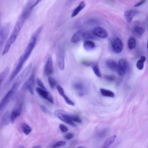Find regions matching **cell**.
<instances>
[{
    "label": "cell",
    "instance_id": "1",
    "mask_svg": "<svg viewBox=\"0 0 148 148\" xmlns=\"http://www.w3.org/2000/svg\"><path fill=\"white\" fill-rule=\"evenodd\" d=\"M20 84L15 82L11 88L4 96L0 101V115H1L3 110L6 107L12 96L17 90Z\"/></svg>",
    "mask_w": 148,
    "mask_h": 148
},
{
    "label": "cell",
    "instance_id": "2",
    "mask_svg": "<svg viewBox=\"0 0 148 148\" xmlns=\"http://www.w3.org/2000/svg\"><path fill=\"white\" fill-rule=\"evenodd\" d=\"M26 18L25 17L21 14L19 17L10 37L8 40V41L11 44H12L16 40Z\"/></svg>",
    "mask_w": 148,
    "mask_h": 148
},
{
    "label": "cell",
    "instance_id": "3",
    "mask_svg": "<svg viewBox=\"0 0 148 148\" xmlns=\"http://www.w3.org/2000/svg\"><path fill=\"white\" fill-rule=\"evenodd\" d=\"M54 114L56 117L67 124L74 127H76V125L71 120L70 115L67 114L63 110H56L54 112Z\"/></svg>",
    "mask_w": 148,
    "mask_h": 148
},
{
    "label": "cell",
    "instance_id": "4",
    "mask_svg": "<svg viewBox=\"0 0 148 148\" xmlns=\"http://www.w3.org/2000/svg\"><path fill=\"white\" fill-rule=\"evenodd\" d=\"M37 35L33 36L27 46L24 54L21 57L25 62L28 59L36 45Z\"/></svg>",
    "mask_w": 148,
    "mask_h": 148
},
{
    "label": "cell",
    "instance_id": "5",
    "mask_svg": "<svg viewBox=\"0 0 148 148\" xmlns=\"http://www.w3.org/2000/svg\"><path fill=\"white\" fill-rule=\"evenodd\" d=\"M65 51L63 46H59L57 56V62L58 66L60 70H63L65 67Z\"/></svg>",
    "mask_w": 148,
    "mask_h": 148
},
{
    "label": "cell",
    "instance_id": "6",
    "mask_svg": "<svg viewBox=\"0 0 148 148\" xmlns=\"http://www.w3.org/2000/svg\"><path fill=\"white\" fill-rule=\"evenodd\" d=\"M129 65L127 61L124 59H120L118 63L116 72L120 75H123L128 69Z\"/></svg>",
    "mask_w": 148,
    "mask_h": 148
},
{
    "label": "cell",
    "instance_id": "7",
    "mask_svg": "<svg viewBox=\"0 0 148 148\" xmlns=\"http://www.w3.org/2000/svg\"><path fill=\"white\" fill-rule=\"evenodd\" d=\"M24 63L25 62L21 58H20L17 65L14 70L13 71L10 76L8 80V82L6 84L7 85H9L11 82L14 78L19 73Z\"/></svg>",
    "mask_w": 148,
    "mask_h": 148
},
{
    "label": "cell",
    "instance_id": "8",
    "mask_svg": "<svg viewBox=\"0 0 148 148\" xmlns=\"http://www.w3.org/2000/svg\"><path fill=\"white\" fill-rule=\"evenodd\" d=\"M35 75L34 72H33L31 76L22 87L23 89L28 90L31 94L34 93L33 86L34 82Z\"/></svg>",
    "mask_w": 148,
    "mask_h": 148
},
{
    "label": "cell",
    "instance_id": "9",
    "mask_svg": "<svg viewBox=\"0 0 148 148\" xmlns=\"http://www.w3.org/2000/svg\"><path fill=\"white\" fill-rule=\"evenodd\" d=\"M112 46L113 51L116 53H120L123 49V42L122 41L118 38H115L112 41Z\"/></svg>",
    "mask_w": 148,
    "mask_h": 148
},
{
    "label": "cell",
    "instance_id": "10",
    "mask_svg": "<svg viewBox=\"0 0 148 148\" xmlns=\"http://www.w3.org/2000/svg\"><path fill=\"white\" fill-rule=\"evenodd\" d=\"M36 90L38 95L42 98L47 100L51 103H53V98L49 92L39 87L36 88Z\"/></svg>",
    "mask_w": 148,
    "mask_h": 148
},
{
    "label": "cell",
    "instance_id": "11",
    "mask_svg": "<svg viewBox=\"0 0 148 148\" xmlns=\"http://www.w3.org/2000/svg\"><path fill=\"white\" fill-rule=\"evenodd\" d=\"M22 109V104L21 103L13 110L10 114V120L12 123H13L16 119L21 115Z\"/></svg>",
    "mask_w": 148,
    "mask_h": 148
},
{
    "label": "cell",
    "instance_id": "12",
    "mask_svg": "<svg viewBox=\"0 0 148 148\" xmlns=\"http://www.w3.org/2000/svg\"><path fill=\"white\" fill-rule=\"evenodd\" d=\"M92 32L96 36L101 38H106L108 35L107 31L104 29L100 27L95 28Z\"/></svg>",
    "mask_w": 148,
    "mask_h": 148
},
{
    "label": "cell",
    "instance_id": "13",
    "mask_svg": "<svg viewBox=\"0 0 148 148\" xmlns=\"http://www.w3.org/2000/svg\"><path fill=\"white\" fill-rule=\"evenodd\" d=\"M57 90L59 94L63 98L65 102L68 105L74 106L75 103L65 95L63 88L60 85H58L56 87Z\"/></svg>",
    "mask_w": 148,
    "mask_h": 148
},
{
    "label": "cell",
    "instance_id": "14",
    "mask_svg": "<svg viewBox=\"0 0 148 148\" xmlns=\"http://www.w3.org/2000/svg\"><path fill=\"white\" fill-rule=\"evenodd\" d=\"M44 71L45 74L48 76L51 75L53 72L52 61L51 57H48L46 61Z\"/></svg>",
    "mask_w": 148,
    "mask_h": 148
},
{
    "label": "cell",
    "instance_id": "15",
    "mask_svg": "<svg viewBox=\"0 0 148 148\" xmlns=\"http://www.w3.org/2000/svg\"><path fill=\"white\" fill-rule=\"evenodd\" d=\"M10 113L7 111L3 115L0 122V127H2L8 125L11 121Z\"/></svg>",
    "mask_w": 148,
    "mask_h": 148
},
{
    "label": "cell",
    "instance_id": "16",
    "mask_svg": "<svg viewBox=\"0 0 148 148\" xmlns=\"http://www.w3.org/2000/svg\"><path fill=\"white\" fill-rule=\"evenodd\" d=\"M138 11L135 10H129L125 11L124 16L126 21L129 22H131L133 17L138 13Z\"/></svg>",
    "mask_w": 148,
    "mask_h": 148
},
{
    "label": "cell",
    "instance_id": "17",
    "mask_svg": "<svg viewBox=\"0 0 148 148\" xmlns=\"http://www.w3.org/2000/svg\"><path fill=\"white\" fill-rule=\"evenodd\" d=\"M84 31L83 30H79L76 32L72 37L71 42L75 43L83 39Z\"/></svg>",
    "mask_w": 148,
    "mask_h": 148
},
{
    "label": "cell",
    "instance_id": "18",
    "mask_svg": "<svg viewBox=\"0 0 148 148\" xmlns=\"http://www.w3.org/2000/svg\"><path fill=\"white\" fill-rule=\"evenodd\" d=\"M83 47L87 51H90L94 49L96 47L95 43L90 40H86L83 44Z\"/></svg>",
    "mask_w": 148,
    "mask_h": 148
},
{
    "label": "cell",
    "instance_id": "19",
    "mask_svg": "<svg viewBox=\"0 0 148 148\" xmlns=\"http://www.w3.org/2000/svg\"><path fill=\"white\" fill-rule=\"evenodd\" d=\"M86 6V3L84 1L80 2L78 6L73 10L71 15L72 18L76 16Z\"/></svg>",
    "mask_w": 148,
    "mask_h": 148
},
{
    "label": "cell",
    "instance_id": "20",
    "mask_svg": "<svg viewBox=\"0 0 148 148\" xmlns=\"http://www.w3.org/2000/svg\"><path fill=\"white\" fill-rule=\"evenodd\" d=\"M32 66V64H29L21 74L18 78L23 81L29 74L31 69Z\"/></svg>",
    "mask_w": 148,
    "mask_h": 148
},
{
    "label": "cell",
    "instance_id": "21",
    "mask_svg": "<svg viewBox=\"0 0 148 148\" xmlns=\"http://www.w3.org/2000/svg\"><path fill=\"white\" fill-rule=\"evenodd\" d=\"M106 64L109 69L112 71H116L118 63L112 59L108 60L106 61Z\"/></svg>",
    "mask_w": 148,
    "mask_h": 148
},
{
    "label": "cell",
    "instance_id": "22",
    "mask_svg": "<svg viewBox=\"0 0 148 148\" xmlns=\"http://www.w3.org/2000/svg\"><path fill=\"white\" fill-rule=\"evenodd\" d=\"M116 138L115 135H112L107 138L104 142L101 148H108L115 141Z\"/></svg>",
    "mask_w": 148,
    "mask_h": 148
},
{
    "label": "cell",
    "instance_id": "23",
    "mask_svg": "<svg viewBox=\"0 0 148 148\" xmlns=\"http://www.w3.org/2000/svg\"><path fill=\"white\" fill-rule=\"evenodd\" d=\"M97 39V36L91 31H84L83 39L87 40H95Z\"/></svg>",
    "mask_w": 148,
    "mask_h": 148
},
{
    "label": "cell",
    "instance_id": "24",
    "mask_svg": "<svg viewBox=\"0 0 148 148\" xmlns=\"http://www.w3.org/2000/svg\"><path fill=\"white\" fill-rule=\"evenodd\" d=\"M144 29L139 26H136L133 29V32L136 36H141L145 32Z\"/></svg>",
    "mask_w": 148,
    "mask_h": 148
},
{
    "label": "cell",
    "instance_id": "25",
    "mask_svg": "<svg viewBox=\"0 0 148 148\" xmlns=\"http://www.w3.org/2000/svg\"><path fill=\"white\" fill-rule=\"evenodd\" d=\"M100 92L103 96L110 97H113L114 96V93L112 91L104 88H101Z\"/></svg>",
    "mask_w": 148,
    "mask_h": 148
},
{
    "label": "cell",
    "instance_id": "26",
    "mask_svg": "<svg viewBox=\"0 0 148 148\" xmlns=\"http://www.w3.org/2000/svg\"><path fill=\"white\" fill-rule=\"evenodd\" d=\"M146 60V57L144 56H142L136 64V66L139 70L143 69L144 66V63Z\"/></svg>",
    "mask_w": 148,
    "mask_h": 148
},
{
    "label": "cell",
    "instance_id": "27",
    "mask_svg": "<svg viewBox=\"0 0 148 148\" xmlns=\"http://www.w3.org/2000/svg\"><path fill=\"white\" fill-rule=\"evenodd\" d=\"M9 71V69L7 67L0 73V86Z\"/></svg>",
    "mask_w": 148,
    "mask_h": 148
},
{
    "label": "cell",
    "instance_id": "28",
    "mask_svg": "<svg viewBox=\"0 0 148 148\" xmlns=\"http://www.w3.org/2000/svg\"><path fill=\"white\" fill-rule=\"evenodd\" d=\"M136 44V40L133 37L130 38L128 42V46L130 49H133L135 47Z\"/></svg>",
    "mask_w": 148,
    "mask_h": 148
},
{
    "label": "cell",
    "instance_id": "29",
    "mask_svg": "<svg viewBox=\"0 0 148 148\" xmlns=\"http://www.w3.org/2000/svg\"><path fill=\"white\" fill-rule=\"evenodd\" d=\"M22 127L23 131L26 135L29 134L32 130V128L26 123H23Z\"/></svg>",
    "mask_w": 148,
    "mask_h": 148
},
{
    "label": "cell",
    "instance_id": "30",
    "mask_svg": "<svg viewBox=\"0 0 148 148\" xmlns=\"http://www.w3.org/2000/svg\"><path fill=\"white\" fill-rule=\"evenodd\" d=\"M48 81L50 88L51 89H53L56 85V80L53 77H49L48 78Z\"/></svg>",
    "mask_w": 148,
    "mask_h": 148
},
{
    "label": "cell",
    "instance_id": "31",
    "mask_svg": "<svg viewBox=\"0 0 148 148\" xmlns=\"http://www.w3.org/2000/svg\"><path fill=\"white\" fill-rule=\"evenodd\" d=\"M93 70L95 74L98 77L101 76V73L98 65L97 64H94L92 66Z\"/></svg>",
    "mask_w": 148,
    "mask_h": 148
},
{
    "label": "cell",
    "instance_id": "32",
    "mask_svg": "<svg viewBox=\"0 0 148 148\" xmlns=\"http://www.w3.org/2000/svg\"><path fill=\"white\" fill-rule=\"evenodd\" d=\"M74 88L78 91H81L84 88V86L81 83L77 82L75 83L73 85Z\"/></svg>",
    "mask_w": 148,
    "mask_h": 148
},
{
    "label": "cell",
    "instance_id": "33",
    "mask_svg": "<svg viewBox=\"0 0 148 148\" xmlns=\"http://www.w3.org/2000/svg\"><path fill=\"white\" fill-rule=\"evenodd\" d=\"M70 118L73 122H75L79 123L82 122L80 118L77 116L70 115Z\"/></svg>",
    "mask_w": 148,
    "mask_h": 148
},
{
    "label": "cell",
    "instance_id": "34",
    "mask_svg": "<svg viewBox=\"0 0 148 148\" xmlns=\"http://www.w3.org/2000/svg\"><path fill=\"white\" fill-rule=\"evenodd\" d=\"M66 144V142L64 141H60L56 143L52 146V148H56L59 147L64 145Z\"/></svg>",
    "mask_w": 148,
    "mask_h": 148
},
{
    "label": "cell",
    "instance_id": "35",
    "mask_svg": "<svg viewBox=\"0 0 148 148\" xmlns=\"http://www.w3.org/2000/svg\"><path fill=\"white\" fill-rule=\"evenodd\" d=\"M108 132L107 128L103 129L98 132L97 136L99 138H102L105 136Z\"/></svg>",
    "mask_w": 148,
    "mask_h": 148
},
{
    "label": "cell",
    "instance_id": "36",
    "mask_svg": "<svg viewBox=\"0 0 148 148\" xmlns=\"http://www.w3.org/2000/svg\"><path fill=\"white\" fill-rule=\"evenodd\" d=\"M36 82L38 86L40 87V88L44 90H47V89L41 80L38 78H37L36 79Z\"/></svg>",
    "mask_w": 148,
    "mask_h": 148
},
{
    "label": "cell",
    "instance_id": "37",
    "mask_svg": "<svg viewBox=\"0 0 148 148\" xmlns=\"http://www.w3.org/2000/svg\"><path fill=\"white\" fill-rule=\"evenodd\" d=\"M59 127L60 130L63 132H66L68 131V128L64 125L60 124L59 125Z\"/></svg>",
    "mask_w": 148,
    "mask_h": 148
},
{
    "label": "cell",
    "instance_id": "38",
    "mask_svg": "<svg viewBox=\"0 0 148 148\" xmlns=\"http://www.w3.org/2000/svg\"><path fill=\"white\" fill-rule=\"evenodd\" d=\"M73 136V134L71 133H69L66 134L64 136L65 138L67 140H69L71 139Z\"/></svg>",
    "mask_w": 148,
    "mask_h": 148
},
{
    "label": "cell",
    "instance_id": "39",
    "mask_svg": "<svg viewBox=\"0 0 148 148\" xmlns=\"http://www.w3.org/2000/svg\"><path fill=\"white\" fill-rule=\"evenodd\" d=\"M105 78L108 80L110 81H112L114 80L115 77L112 75H106L105 76Z\"/></svg>",
    "mask_w": 148,
    "mask_h": 148
},
{
    "label": "cell",
    "instance_id": "40",
    "mask_svg": "<svg viewBox=\"0 0 148 148\" xmlns=\"http://www.w3.org/2000/svg\"><path fill=\"white\" fill-rule=\"evenodd\" d=\"M145 1H146L145 0H143L141 1L140 2L135 4L134 5V6L135 7H137L139 6L144 3H145Z\"/></svg>",
    "mask_w": 148,
    "mask_h": 148
},
{
    "label": "cell",
    "instance_id": "41",
    "mask_svg": "<svg viewBox=\"0 0 148 148\" xmlns=\"http://www.w3.org/2000/svg\"><path fill=\"white\" fill-rule=\"evenodd\" d=\"M82 63L84 65L86 66H90L92 64V62L86 61H83Z\"/></svg>",
    "mask_w": 148,
    "mask_h": 148
},
{
    "label": "cell",
    "instance_id": "42",
    "mask_svg": "<svg viewBox=\"0 0 148 148\" xmlns=\"http://www.w3.org/2000/svg\"><path fill=\"white\" fill-rule=\"evenodd\" d=\"M40 108L42 111L45 113H46L48 112V110H47V108L44 106L41 105L40 106Z\"/></svg>",
    "mask_w": 148,
    "mask_h": 148
},
{
    "label": "cell",
    "instance_id": "43",
    "mask_svg": "<svg viewBox=\"0 0 148 148\" xmlns=\"http://www.w3.org/2000/svg\"><path fill=\"white\" fill-rule=\"evenodd\" d=\"M2 32H0V46L1 44L4 39L3 35Z\"/></svg>",
    "mask_w": 148,
    "mask_h": 148
},
{
    "label": "cell",
    "instance_id": "44",
    "mask_svg": "<svg viewBox=\"0 0 148 148\" xmlns=\"http://www.w3.org/2000/svg\"><path fill=\"white\" fill-rule=\"evenodd\" d=\"M42 147L40 145H36L33 147L32 148H41Z\"/></svg>",
    "mask_w": 148,
    "mask_h": 148
},
{
    "label": "cell",
    "instance_id": "45",
    "mask_svg": "<svg viewBox=\"0 0 148 148\" xmlns=\"http://www.w3.org/2000/svg\"><path fill=\"white\" fill-rule=\"evenodd\" d=\"M77 148H85L84 147L82 146L79 147Z\"/></svg>",
    "mask_w": 148,
    "mask_h": 148
}]
</instances>
